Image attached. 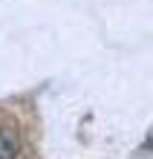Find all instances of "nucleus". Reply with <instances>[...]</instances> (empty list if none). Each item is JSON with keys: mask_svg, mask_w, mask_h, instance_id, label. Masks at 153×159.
Returning a JSON list of instances; mask_svg holds the SVG:
<instances>
[{"mask_svg": "<svg viewBox=\"0 0 153 159\" xmlns=\"http://www.w3.org/2000/svg\"><path fill=\"white\" fill-rule=\"evenodd\" d=\"M17 151H20L17 133L9 127H0V159H17Z\"/></svg>", "mask_w": 153, "mask_h": 159, "instance_id": "obj_1", "label": "nucleus"}]
</instances>
